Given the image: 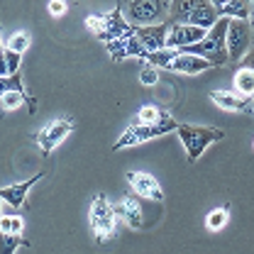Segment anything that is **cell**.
Here are the masks:
<instances>
[{"label": "cell", "mask_w": 254, "mask_h": 254, "mask_svg": "<svg viewBox=\"0 0 254 254\" xmlns=\"http://www.w3.org/2000/svg\"><path fill=\"white\" fill-rule=\"evenodd\" d=\"M218 20L220 12L210 0H169V22L210 30Z\"/></svg>", "instance_id": "obj_1"}, {"label": "cell", "mask_w": 254, "mask_h": 254, "mask_svg": "<svg viewBox=\"0 0 254 254\" xmlns=\"http://www.w3.org/2000/svg\"><path fill=\"white\" fill-rule=\"evenodd\" d=\"M227 25H230V17H220L210 30L205 32V37H203L200 42L186 47L184 52H186V54H195V57L210 62L213 66H222V64L227 62V44H225Z\"/></svg>", "instance_id": "obj_2"}, {"label": "cell", "mask_w": 254, "mask_h": 254, "mask_svg": "<svg viewBox=\"0 0 254 254\" xmlns=\"http://www.w3.org/2000/svg\"><path fill=\"white\" fill-rule=\"evenodd\" d=\"M176 134H179L181 144L186 147L189 161H198L200 154L205 152V147H210L213 142L225 139L222 129H218V127H200V125H179Z\"/></svg>", "instance_id": "obj_3"}, {"label": "cell", "mask_w": 254, "mask_h": 254, "mask_svg": "<svg viewBox=\"0 0 254 254\" xmlns=\"http://www.w3.org/2000/svg\"><path fill=\"white\" fill-rule=\"evenodd\" d=\"M91 227H93L95 242H108L115 237V227H118V213L115 208L108 203V198L103 193H98L91 205Z\"/></svg>", "instance_id": "obj_4"}, {"label": "cell", "mask_w": 254, "mask_h": 254, "mask_svg": "<svg viewBox=\"0 0 254 254\" xmlns=\"http://www.w3.org/2000/svg\"><path fill=\"white\" fill-rule=\"evenodd\" d=\"M20 105H30V113L37 110V100L32 98L25 86H22V76H0V108L2 110H15Z\"/></svg>", "instance_id": "obj_5"}, {"label": "cell", "mask_w": 254, "mask_h": 254, "mask_svg": "<svg viewBox=\"0 0 254 254\" xmlns=\"http://www.w3.org/2000/svg\"><path fill=\"white\" fill-rule=\"evenodd\" d=\"M225 44H227V62H242V57L247 54V49L252 44L250 20H230Z\"/></svg>", "instance_id": "obj_6"}, {"label": "cell", "mask_w": 254, "mask_h": 254, "mask_svg": "<svg viewBox=\"0 0 254 254\" xmlns=\"http://www.w3.org/2000/svg\"><path fill=\"white\" fill-rule=\"evenodd\" d=\"M176 127H179V123H166V125H129L125 134L113 144V152H120L125 147H134V144L157 139V137L169 134V132H176Z\"/></svg>", "instance_id": "obj_7"}, {"label": "cell", "mask_w": 254, "mask_h": 254, "mask_svg": "<svg viewBox=\"0 0 254 254\" xmlns=\"http://www.w3.org/2000/svg\"><path fill=\"white\" fill-rule=\"evenodd\" d=\"M166 7H169V0H129L127 2V17H129L132 27L159 25Z\"/></svg>", "instance_id": "obj_8"}, {"label": "cell", "mask_w": 254, "mask_h": 254, "mask_svg": "<svg viewBox=\"0 0 254 254\" xmlns=\"http://www.w3.org/2000/svg\"><path fill=\"white\" fill-rule=\"evenodd\" d=\"M73 118H62V120H54V123H49V125L44 127V129H39L37 132V144H39V149H42V154L44 157H49V152L64 142L71 132H73Z\"/></svg>", "instance_id": "obj_9"}, {"label": "cell", "mask_w": 254, "mask_h": 254, "mask_svg": "<svg viewBox=\"0 0 254 254\" xmlns=\"http://www.w3.org/2000/svg\"><path fill=\"white\" fill-rule=\"evenodd\" d=\"M203 27H193V25H179V22H169V34H166V49H186L190 44L200 42L205 37Z\"/></svg>", "instance_id": "obj_10"}, {"label": "cell", "mask_w": 254, "mask_h": 254, "mask_svg": "<svg viewBox=\"0 0 254 254\" xmlns=\"http://www.w3.org/2000/svg\"><path fill=\"white\" fill-rule=\"evenodd\" d=\"M127 184L132 186V190L139 198H147V200H154V203L164 200V190L159 186V181L147 171H127Z\"/></svg>", "instance_id": "obj_11"}, {"label": "cell", "mask_w": 254, "mask_h": 254, "mask_svg": "<svg viewBox=\"0 0 254 254\" xmlns=\"http://www.w3.org/2000/svg\"><path fill=\"white\" fill-rule=\"evenodd\" d=\"M105 47H108V52H110V57H113L115 62H123V59H127V57L144 59V54H147V49L142 47V42L134 37V27H132L129 34L120 37V39H115V42H108Z\"/></svg>", "instance_id": "obj_12"}, {"label": "cell", "mask_w": 254, "mask_h": 254, "mask_svg": "<svg viewBox=\"0 0 254 254\" xmlns=\"http://www.w3.org/2000/svg\"><path fill=\"white\" fill-rule=\"evenodd\" d=\"M166 34H169V20H166V22H159V25L134 27V37L142 42V47H144L147 52L166 49Z\"/></svg>", "instance_id": "obj_13"}, {"label": "cell", "mask_w": 254, "mask_h": 254, "mask_svg": "<svg viewBox=\"0 0 254 254\" xmlns=\"http://www.w3.org/2000/svg\"><path fill=\"white\" fill-rule=\"evenodd\" d=\"M42 179H44V171L34 174V176L27 179V181H20V184H12V186H5V189H0V198H2L5 203H10V208L20 210V208H25V198H27L30 189L37 184V181H42Z\"/></svg>", "instance_id": "obj_14"}, {"label": "cell", "mask_w": 254, "mask_h": 254, "mask_svg": "<svg viewBox=\"0 0 254 254\" xmlns=\"http://www.w3.org/2000/svg\"><path fill=\"white\" fill-rule=\"evenodd\" d=\"M129 32H132V25L123 17V10H120V5H118L110 15H105V27H103L100 34H98V39L108 44V42H115V39L125 37Z\"/></svg>", "instance_id": "obj_15"}, {"label": "cell", "mask_w": 254, "mask_h": 254, "mask_svg": "<svg viewBox=\"0 0 254 254\" xmlns=\"http://www.w3.org/2000/svg\"><path fill=\"white\" fill-rule=\"evenodd\" d=\"M115 213L125 220V225H129L132 230H142L144 227V210H142V200L139 195H125L123 203L115 208Z\"/></svg>", "instance_id": "obj_16"}, {"label": "cell", "mask_w": 254, "mask_h": 254, "mask_svg": "<svg viewBox=\"0 0 254 254\" xmlns=\"http://www.w3.org/2000/svg\"><path fill=\"white\" fill-rule=\"evenodd\" d=\"M208 98L222 108V110H230V113H242V110H250L252 108V98H242L237 93H230V91H210Z\"/></svg>", "instance_id": "obj_17"}, {"label": "cell", "mask_w": 254, "mask_h": 254, "mask_svg": "<svg viewBox=\"0 0 254 254\" xmlns=\"http://www.w3.org/2000/svg\"><path fill=\"white\" fill-rule=\"evenodd\" d=\"M208 68H213V64L205 62V59H200V57H195V54H186V52L179 54L174 62L169 64V71H174V73H186V76L208 71Z\"/></svg>", "instance_id": "obj_18"}, {"label": "cell", "mask_w": 254, "mask_h": 254, "mask_svg": "<svg viewBox=\"0 0 254 254\" xmlns=\"http://www.w3.org/2000/svg\"><path fill=\"white\" fill-rule=\"evenodd\" d=\"M166 123H176V120H174L164 108H159L154 103L142 105L139 113H137L134 120H132V125H166Z\"/></svg>", "instance_id": "obj_19"}, {"label": "cell", "mask_w": 254, "mask_h": 254, "mask_svg": "<svg viewBox=\"0 0 254 254\" xmlns=\"http://www.w3.org/2000/svg\"><path fill=\"white\" fill-rule=\"evenodd\" d=\"M220 17L230 20H250L254 17V2L252 0H227L220 10Z\"/></svg>", "instance_id": "obj_20"}, {"label": "cell", "mask_w": 254, "mask_h": 254, "mask_svg": "<svg viewBox=\"0 0 254 254\" xmlns=\"http://www.w3.org/2000/svg\"><path fill=\"white\" fill-rule=\"evenodd\" d=\"M232 83H235V93L237 95H242V98H254V71L252 68L240 66L237 73H235V78H232Z\"/></svg>", "instance_id": "obj_21"}, {"label": "cell", "mask_w": 254, "mask_h": 254, "mask_svg": "<svg viewBox=\"0 0 254 254\" xmlns=\"http://www.w3.org/2000/svg\"><path fill=\"white\" fill-rule=\"evenodd\" d=\"M179 54H184V52L181 49H159V52H147L142 62H147V66H154V68H169V64Z\"/></svg>", "instance_id": "obj_22"}, {"label": "cell", "mask_w": 254, "mask_h": 254, "mask_svg": "<svg viewBox=\"0 0 254 254\" xmlns=\"http://www.w3.org/2000/svg\"><path fill=\"white\" fill-rule=\"evenodd\" d=\"M22 227H25V220H22L20 213H2L0 215V232L22 235Z\"/></svg>", "instance_id": "obj_23"}, {"label": "cell", "mask_w": 254, "mask_h": 254, "mask_svg": "<svg viewBox=\"0 0 254 254\" xmlns=\"http://www.w3.org/2000/svg\"><path fill=\"white\" fill-rule=\"evenodd\" d=\"M25 240L22 235H7V232H0V254H15L17 247H22Z\"/></svg>", "instance_id": "obj_24"}, {"label": "cell", "mask_w": 254, "mask_h": 254, "mask_svg": "<svg viewBox=\"0 0 254 254\" xmlns=\"http://www.w3.org/2000/svg\"><path fill=\"white\" fill-rule=\"evenodd\" d=\"M7 49H12V52H25V49H30V34H25V32H17V34H12L10 37V42H7Z\"/></svg>", "instance_id": "obj_25"}, {"label": "cell", "mask_w": 254, "mask_h": 254, "mask_svg": "<svg viewBox=\"0 0 254 254\" xmlns=\"http://www.w3.org/2000/svg\"><path fill=\"white\" fill-rule=\"evenodd\" d=\"M208 227H210V230H220L222 225H225V222H227V205H225V208H218V210H213V213H210V215H208Z\"/></svg>", "instance_id": "obj_26"}, {"label": "cell", "mask_w": 254, "mask_h": 254, "mask_svg": "<svg viewBox=\"0 0 254 254\" xmlns=\"http://www.w3.org/2000/svg\"><path fill=\"white\" fill-rule=\"evenodd\" d=\"M5 62H7V71H10V76L20 73V62H22V54H20V52H12V49H7V47H5Z\"/></svg>", "instance_id": "obj_27"}, {"label": "cell", "mask_w": 254, "mask_h": 254, "mask_svg": "<svg viewBox=\"0 0 254 254\" xmlns=\"http://www.w3.org/2000/svg\"><path fill=\"white\" fill-rule=\"evenodd\" d=\"M86 27L98 37V34L103 32V27H105V15H88V17H86Z\"/></svg>", "instance_id": "obj_28"}, {"label": "cell", "mask_w": 254, "mask_h": 254, "mask_svg": "<svg viewBox=\"0 0 254 254\" xmlns=\"http://www.w3.org/2000/svg\"><path fill=\"white\" fill-rule=\"evenodd\" d=\"M139 81L144 83V86H157L159 83V71L154 66H147V68H142V73H139Z\"/></svg>", "instance_id": "obj_29"}, {"label": "cell", "mask_w": 254, "mask_h": 254, "mask_svg": "<svg viewBox=\"0 0 254 254\" xmlns=\"http://www.w3.org/2000/svg\"><path fill=\"white\" fill-rule=\"evenodd\" d=\"M49 12L54 17H62L66 12V0H49Z\"/></svg>", "instance_id": "obj_30"}, {"label": "cell", "mask_w": 254, "mask_h": 254, "mask_svg": "<svg viewBox=\"0 0 254 254\" xmlns=\"http://www.w3.org/2000/svg\"><path fill=\"white\" fill-rule=\"evenodd\" d=\"M242 66H245V68H252V71H254V52H247V54L242 57Z\"/></svg>", "instance_id": "obj_31"}, {"label": "cell", "mask_w": 254, "mask_h": 254, "mask_svg": "<svg viewBox=\"0 0 254 254\" xmlns=\"http://www.w3.org/2000/svg\"><path fill=\"white\" fill-rule=\"evenodd\" d=\"M210 2H213V5H215V7H218V12H220V10H222V5H225V2H227V0H210Z\"/></svg>", "instance_id": "obj_32"}, {"label": "cell", "mask_w": 254, "mask_h": 254, "mask_svg": "<svg viewBox=\"0 0 254 254\" xmlns=\"http://www.w3.org/2000/svg\"><path fill=\"white\" fill-rule=\"evenodd\" d=\"M2 203H5V200H2V198H0V215H2Z\"/></svg>", "instance_id": "obj_33"}, {"label": "cell", "mask_w": 254, "mask_h": 254, "mask_svg": "<svg viewBox=\"0 0 254 254\" xmlns=\"http://www.w3.org/2000/svg\"><path fill=\"white\" fill-rule=\"evenodd\" d=\"M252 108H254V98H252Z\"/></svg>", "instance_id": "obj_34"}, {"label": "cell", "mask_w": 254, "mask_h": 254, "mask_svg": "<svg viewBox=\"0 0 254 254\" xmlns=\"http://www.w3.org/2000/svg\"><path fill=\"white\" fill-rule=\"evenodd\" d=\"M0 52H2V44H0Z\"/></svg>", "instance_id": "obj_35"}]
</instances>
